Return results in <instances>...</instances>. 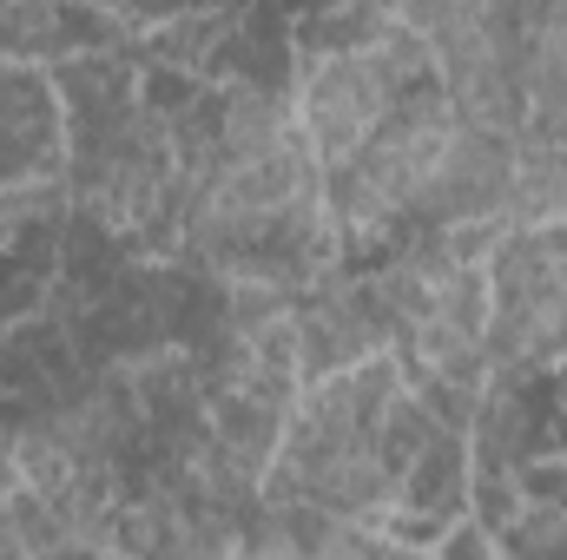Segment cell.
<instances>
[{"instance_id":"5","label":"cell","mask_w":567,"mask_h":560,"mask_svg":"<svg viewBox=\"0 0 567 560\" xmlns=\"http://www.w3.org/2000/svg\"><path fill=\"white\" fill-rule=\"evenodd\" d=\"M383 356H390V323L363 265H343L297 297V383L303 390L370 370Z\"/></svg>"},{"instance_id":"2","label":"cell","mask_w":567,"mask_h":560,"mask_svg":"<svg viewBox=\"0 0 567 560\" xmlns=\"http://www.w3.org/2000/svg\"><path fill=\"white\" fill-rule=\"evenodd\" d=\"M435 86L429 73L423 40L396 20L390 7V27L350 53H330V60H310L290 73V120H297V139L317 158V172H337L350 165L363 145L377 139L410 93Z\"/></svg>"},{"instance_id":"9","label":"cell","mask_w":567,"mask_h":560,"mask_svg":"<svg viewBox=\"0 0 567 560\" xmlns=\"http://www.w3.org/2000/svg\"><path fill=\"white\" fill-rule=\"evenodd\" d=\"M522 86L528 126L567 139V0H522Z\"/></svg>"},{"instance_id":"4","label":"cell","mask_w":567,"mask_h":560,"mask_svg":"<svg viewBox=\"0 0 567 560\" xmlns=\"http://www.w3.org/2000/svg\"><path fill=\"white\" fill-rule=\"evenodd\" d=\"M488 343L495 370L567 376V231L502 238L488 258Z\"/></svg>"},{"instance_id":"3","label":"cell","mask_w":567,"mask_h":560,"mask_svg":"<svg viewBox=\"0 0 567 560\" xmlns=\"http://www.w3.org/2000/svg\"><path fill=\"white\" fill-rule=\"evenodd\" d=\"M396 20L423 40L442 100L468 126H488V133L528 126L522 7L515 0H423V7H396Z\"/></svg>"},{"instance_id":"1","label":"cell","mask_w":567,"mask_h":560,"mask_svg":"<svg viewBox=\"0 0 567 560\" xmlns=\"http://www.w3.org/2000/svg\"><path fill=\"white\" fill-rule=\"evenodd\" d=\"M442 428L449 422H435L403 390L390 356L370 370H350L337 383H317L297 396V409L284 422L265 501L317 515V521L390 535L403 515L410 475Z\"/></svg>"},{"instance_id":"10","label":"cell","mask_w":567,"mask_h":560,"mask_svg":"<svg viewBox=\"0 0 567 560\" xmlns=\"http://www.w3.org/2000/svg\"><path fill=\"white\" fill-rule=\"evenodd\" d=\"M363 560H429V554H416V548H403V541H390V535H377L370 541V554Z\"/></svg>"},{"instance_id":"8","label":"cell","mask_w":567,"mask_h":560,"mask_svg":"<svg viewBox=\"0 0 567 560\" xmlns=\"http://www.w3.org/2000/svg\"><path fill=\"white\" fill-rule=\"evenodd\" d=\"M370 528H343V521H317V515H297V508H251L231 560H363L370 554Z\"/></svg>"},{"instance_id":"6","label":"cell","mask_w":567,"mask_h":560,"mask_svg":"<svg viewBox=\"0 0 567 560\" xmlns=\"http://www.w3.org/2000/svg\"><path fill=\"white\" fill-rule=\"evenodd\" d=\"M66 178V100L53 73L0 66V185Z\"/></svg>"},{"instance_id":"7","label":"cell","mask_w":567,"mask_h":560,"mask_svg":"<svg viewBox=\"0 0 567 560\" xmlns=\"http://www.w3.org/2000/svg\"><path fill=\"white\" fill-rule=\"evenodd\" d=\"M567 231V139L561 133H515L508 158V198H502V238Z\"/></svg>"}]
</instances>
